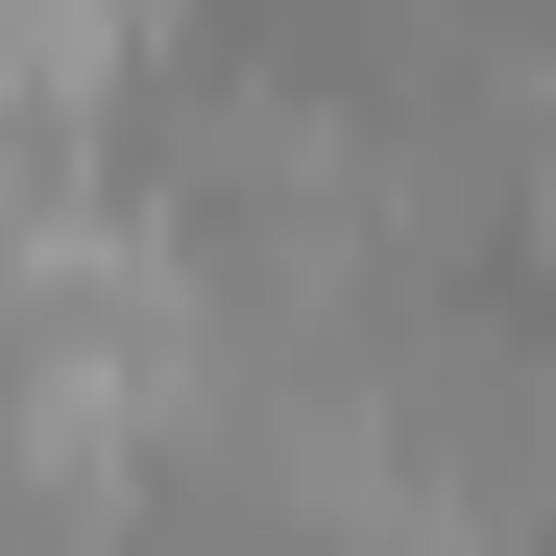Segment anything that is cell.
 Segmentation results:
<instances>
[{
    "label": "cell",
    "instance_id": "obj_1",
    "mask_svg": "<svg viewBox=\"0 0 556 556\" xmlns=\"http://www.w3.org/2000/svg\"><path fill=\"white\" fill-rule=\"evenodd\" d=\"M146 25H169V0H25V122H49V146H98V98L146 73Z\"/></svg>",
    "mask_w": 556,
    "mask_h": 556
},
{
    "label": "cell",
    "instance_id": "obj_2",
    "mask_svg": "<svg viewBox=\"0 0 556 556\" xmlns=\"http://www.w3.org/2000/svg\"><path fill=\"white\" fill-rule=\"evenodd\" d=\"M508 242L556 266V73H532V98H508Z\"/></svg>",
    "mask_w": 556,
    "mask_h": 556
}]
</instances>
